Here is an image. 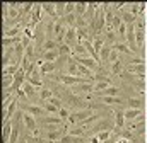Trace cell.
<instances>
[{"mask_svg": "<svg viewBox=\"0 0 147 143\" xmlns=\"http://www.w3.org/2000/svg\"><path fill=\"white\" fill-rule=\"evenodd\" d=\"M139 114V111L137 109H130V111H127L125 112V118H134V116H137Z\"/></svg>", "mask_w": 147, "mask_h": 143, "instance_id": "6da1fadb", "label": "cell"}, {"mask_svg": "<svg viewBox=\"0 0 147 143\" xmlns=\"http://www.w3.org/2000/svg\"><path fill=\"white\" fill-rule=\"evenodd\" d=\"M79 61H80V63H86V65H89L91 68H94V63H92L91 60H82V58H79Z\"/></svg>", "mask_w": 147, "mask_h": 143, "instance_id": "7a4b0ae2", "label": "cell"}, {"mask_svg": "<svg viewBox=\"0 0 147 143\" xmlns=\"http://www.w3.org/2000/svg\"><path fill=\"white\" fill-rule=\"evenodd\" d=\"M26 121H28V124H29V128H34V123H33V119H31V116H26Z\"/></svg>", "mask_w": 147, "mask_h": 143, "instance_id": "3957f363", "label": "cell"}, {"mask_svg": "<svg viewBox=\"0 0 147 143\" xmlns=\"http://www.w3.org/2000/svg\"><path fill=\"white\" fill-rule=\"evenodd\" d=\"M63 142H79V138H70V136H69V138H65Z\"/></svg>", "mask_w": 147, "mask_h": 143, "instance_id": "277c9868", "label": "cell"}]
</instances>
